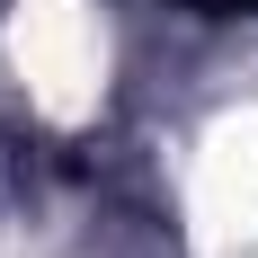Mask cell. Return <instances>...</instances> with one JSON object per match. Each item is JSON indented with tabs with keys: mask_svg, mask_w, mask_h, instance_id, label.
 <instances>
[{
	"mask_svg": "<svg viewBox=\"0 0 258 258\" xmlns=\"http://www.w3.org/2000/svg\"><path fill=\"white\" fill-rule=\"evenodd\" d=\"M9 62L53 125H80L107 89V36L89 18V0H18L9 9Z\"/></svg>",
	"mask_w": 258,
	"mask_h": 258,
	"instance_id": "6da1fadb",
	"label": "cell"
},
{
	"mask_svg": "<svg viewBox=\"0 0 258 258\" xmlns=\"http://www.w3.org/2000/svg\"><path fill=\"white\" fill-rule=\"evenodd\" d=\"M187 214H196V240L205 249L258 240V107H232L205 134L196 178H187Z\"/></svg>",
	"mask_w": 258,
	"mask_h": 258,
	"instance_id": "7a4b0ae2",
	"label": "cell"
}]
</instances>
